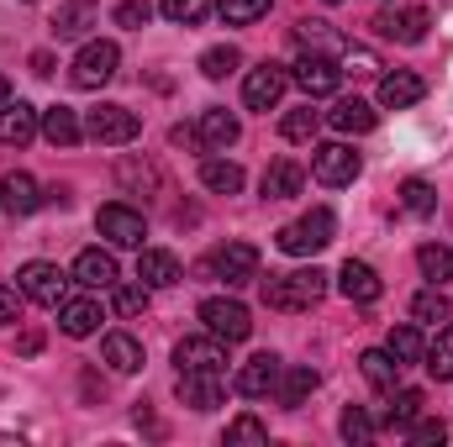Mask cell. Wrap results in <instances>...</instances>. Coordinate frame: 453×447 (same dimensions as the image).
<instances>
[{
    "label": "cell",
    "instance_id": "1",
    "mask_svg": "<svg viewBox=\"0 0 453 447\" xmlns=\"http://www.w3.org/2000/svg\"><path fill=\"white\" fill-rule=\"evenodd\" d=\"M327 295L322 269H296V274H269L264 279V306L269 311H311Z\"/></svg>",
    "mask_w": 453,
    "mask_h": 447
},
{
    "label": "cell",
    "instance_id": "2",
    "mask_svg": "<svg viewBox=\"0 0 453 447\" xmlns=\"http://www.w3.org/2000/svg\"><path fill=\"white\" fill-rule=\"evenodd\" d=\"M333 231H338V216H333L327 206H317V211H306L301 222L280 226V231H274V247L290 253V258H311V253H322V247L333 242Z\"/></svg>",
    "mask_w": 453,
    "mask_h": 447
},
{
    "label": "cell",
    "instance_id": "3",
    "mask_svg": "<svg viewBox=\"0 0 453 447\" xmlns=\"http://www.w3.org/2000/svg\"><path fill=\"white\" fill-rule=\"evenodd\" d=\"M16 290H21L32 306H48V311H58V306L69 300V274H64L58 263H42V258H32V263H21V274H16Z\"/></svg>",
    "mask_w": 453,
    "mask_h": 447
},
{
    "label": "cell",
    "instance_id": "4",
    "mask_svg": "<svg viewBox=\"0 0 453 447\" xmlns=\"http://www.w3.org/2000/svg\"><path fill=\"white\" fill-rule=\"evenodd\" d=\"M201 274H217L226 290H242V284L258 279V247H253V242H226V247H217V253L201 263Z\"/></svg>",
    "mask_w": 453,
    "mask_h": 447
},
{
    "label": "cell",
    "instance_id": "5",
    "mask_svg": "<svg viewBox=\"0 0 453 447\" xmlns=\"http://www.w3.org/2000/svg\"><path fill=\"white\" fill-rule=\"evenodd\" d=\"M116 64H121V48L106 42V37H96V42H85V48H80V58H74L69 80H74L80 90H101V85H111V80H116Z\"/></svg>",
    "mask_w": 453,
    "mask_h": 447
},
{
    "label": "cell",
    "instance_id": "6",
    "mask_svg": "<svg viewBox=\"0 0 453 447\" xmlns=\"http://www.w3.org/2000/svg\"><path fill=\"white\" fill-rule=\"evenodd\" d=\"M201 322H206V332L222 337V342H248V337H253V316H248V306H242V300H226V295L201 300Z\"/></svg>",
    "mask_w": 453,
    "mask_h": 447
},
{
    "label": "cell",
    "instance_id": "7",
    "mask_svg": "<svg viewBox=\"0 0 453 447\" xmlns=\"http://www.w3.org/2000/svg\"><path fill=\"white\" fill-rule=\"evenodd\" d=\"M137 132L142 126H137V116L127 111V106H96V111L85 116V137L101 142V148H127Z\"/></svg>",
    "mask_w": 453,
    "mask_h": 447
},
{
    "label": "cell",
    "instance_id": "8",
    "mask_svg": "<svg viewBox=\"0 0 453 447\" xmlns=\"http://www.w3.org/2000/svg\"><path fill=\"white\" fill-rule=\"evenodd\" d=\"M174 368L180 374H222L226 368V342L222 337H185L174 347Z\"/></svg>",
    "mask_w": 453,
    "mask_h": 447
},
{
    "label": "cell",
    "instance_id": "9",
    "mask_svg": "<svg viewBox=\"0 0 453 447\" xmlns=\"http://www.w3.org/2000/svg\"><path fill=\"white\" fill-rule=\"evenodd\" d=\"M96 226H101V237H106L111 247H142V237H148V222H142V211H132V206H121V201L101 206Z\"/></svg>",
    "mask_w": 453,
    "mask_h": 447
},
{
    "label": "cell",
    "instance_id": "10",
    "mask_svg": "<svg viewBox=\"0 0 453 447\" xmlns=\"http://www.w3.org/2000/svg\"><path fill=\"white\" fill-rule=\"evenodd\" d=\"M285 85H290V74H285L280 64H258V69H248V80H242V101H248V111H274L280 95H285Z\"/></svg>",
    "mask_w": 453,
    "mask_h": 447
},
{
    "label": "cell",
    "instance_id": "11",
    "mask_svg": "<svg viewBox=\"0 0 453 447\" xmlns=\"http://www.w3.org/2000/svg\"><path fill=\"white\" fill-rule=\"evenodd\" d=\"M311 174H317L322 185H353V179H358V153H353L348 142H322V148L311 153Z\"/></svg>",
    "mask_w": 453,
    "mask_h": 447
},
{
    "label": "cell",
    "instance_id": "12",
    "mask_svg": "<svg viewBox=\"0 0 453 447\" xmlns=\"http://www.w3.org/2000/svg\"><path fill=\"white\" fill-rule=\"evenodd\" d=\"M311 101L317 95H338V85H342V69L327 58V53H301V64H296V74H290Z\"/></svg>",
    "mask_w": 453,
    "mask_h": 447
},
{
    "label": "cell",
    "instance_id": "13",
    "mask_svg": "<svg viewBox=\"0 0 453 447\" xmlns=\"http://www.w3.org/2000/svg\"><path fill=\"white\" fill-rule=\"evenodd\" d=\"M280 358L274 352H253L242 368H237V395H248V400H264V395H274V384H280Z\"/></svg>",
    "mask_w": 453,
    "mask_h": 447
},
{
    "label": "cell",
    "instance_id": "14",
    "mask_svg": "<svg viewBox=\"0 0 453 447\" xmlns=\"http://www.w3.org/2000/svg\"><path fill=\"white\" fill-rule=\"evenodd\" d=\"M37 132H42V111H32L27 101L0 106V148H27Z\"/></svg>",
    "mask_w": 453,
    "mask_h": 447
},
{
    "label": "cell",
    "instance_id": "15",
    "mask_svg": "<svg viewBox=\"0 0 453 447\" xmlns=\"http://www.w3.org/2000/svg\"><path fill=\"white\" fill-rule=\"evenodd\" d=\"M427 11H417V5H406V11H380L374 16V32L380 37H390V42H422L427 37Z\"/></svg>",
    "mask_w": 453,
    "mask_h": 447
},
{
    "label": "cell",
    "instance_id": "16",
    "mask_svg": "<svg viewBox=\"0 0 453 447\" xmlns=\"http://www.w3.org/2000/svg\"><path fill=\"white\" fill-rule=\"evenodd\" d=\"M338 290L353 300V306H374L380 295H385V279L369 269V263H358V258H348L342 263V274H338Z\"/></svg>",
    "mask_w": 453,
    "mask_h": 447
},
{
    "label": "cell",
    "instance_id": "17",
    "mask_svg": "<svg viewBox=\"0 0 453 447\" xmlns=\"http://www.w3.org/2000/svg\"><path fill=\"white\" fill-rule=\"evenodd\" d=\"M137 279H142L148 290H169V284L185 279V269H180L174 253H164V247H142V253H137Z\"/></svg>",
    "mask_w": 453,
    "mask_h": 447
},
{
    "label": "cell",
    "instance_id": "18",
    "mask_svg": "<svg viewBox=\"0 0 453 447\" xmlns=\"http://www.w3.org/2000/svg\"><path fill=\"white\" fill-rule=\"evenodd\" d=\"M37 206H42V190H37L32 174H5L0 179V211L5 216H32Z\"/></svg>",
    "mask_w": 453,
    "mask_h": 447
},
{
    "label": "cell",
    "instance_id": "19",
    "mask_svg": "<svg viewBox=\"0 0 453 447\" xmlns=\"http://www.w3.org/2000/svg\"><path fill=\"white\" fill-rule=\"evenodd\" d=\"M422 95H427V85H422V74H411V69H395V74L380 80V106H390V111H406V106H417Z\"/></svg>",
    "mask_w": 453,
    "mask_h": 447
},
{
    "label": "cell",
    "instance_id": "20",
    "mask_svg": "<svg viewBox=\"0 0 453 447\" xmlns=\"http://www.w3.org/2000/svg\"><path fill=\"white\" fill-rule=\"evenodd\" d=\"M301 190H306V174H301L296 158H274L264 169V201H296Z\"/></svg>",
    "mask_w": 453,
    "mask_h": 447
},
{
    "label": "cell",
    "instance_id": "21",
    "mask_svg": "<svg viewBox=\"0 0 453 447\" xmlns=\"http://www.w3.org/2000/svg\"><path fill=\"white\" fill-rule=\"evenodd\" d=\"M180 405L217 411L222 405V374H180Z\"/></svg>",
    "mask_w": 453,
    "mask_h": 447
},
{
    "label": "cell",
    "instance_id": "22",
    "mask_svg": "<svg viewBox=\"0 0 453 447\" xmlns=\"http://www.w3.org/2000/svg\"><path fill=\"white\" fill-rule=\"evenodd\" d=\"M74 279H80L85 290H116V258L101 253V247H85V253L74 258Z\"/></svg>",
    "mask_w": 453,
    "mask_h": 447
},
{
    "label": "cell",
    "instance_id": "23",
    "mask_svg": "<svg viewBox=\"0 0 453 447\" xmlns=\"http://www.w3.org/2000/svg\"><path fill=\"white\" fill-rule=\"evenodd\" d=\"M58 327H64V337H90L96 327H101V306H96L90 295L64 300V306H58Z\"/></svg>",
    "mask_w": 453,
    "mask_h": 447
},
{
    "label": "cell",
    "instance_id": "24",
    "mask_svg": "<svg viewBox=\"0 0 453 447\" xmlns=\"http://www.w3.org/2000/svg\"><path fill=\"white\" fill-rule=\"evenodd\" d=\"M96 21H101V5H96V0H69V5H58L53 32H58V37H85Z\"/></svg>",
    "mask_w": 453,
    "mask_h": 447
},
{
    "label": "cell",
    "instance_id": "25",
    "mask_svg": "<svg viewBox=\"0 0 453 447\" xmlns=\"http://www.w3.org/2000/svg\"><path fill=\"white\" fill-rule=\"evenodd\" d=\"M42 137H48L53 148H74V142L85 137V121L69 111V106H48V111H42Z\"/></svg>",
    "mask_w": 453,
    "mask_h": 447
},
{
    "label": "cell",
    "instance_id": "26",
    "mask_svg": "<svg viewBox=\"0 0 453 447\" xmlns=\"http://www.w3.org/2000/svg\"><path fill=\"white\" fill-rule=\"evenodd\" d=\"M101 358L111 363L116 374H137V368H142V342L132 332H111L101 342Z\"/></svg>",
    "mask_w": 453,
    "mask_h": 447
},
{
    "label": "cell",
    "instance_id": "27",
    "mask_svg": "<svg viewBox=\"0 0 453 447\" xmlns=\"http://www.w3.org/2000/svg\"><path fill=\"white\" fill-rule=\"evenodd\" d=\"M327 121H333L338 132H353V137H364V132H374V121H380V116H374V106H369V101L348 95V101H338V106H333V116H327Z\"/></svg>",
    "mask_w": 453,
    "mask_h": 447
},
{
    "label": "cell",
    "instance_id": "28",
    "mask_svg": "<svg viewBox=\"0 0 453 447\" xmlns=\"http://www.w3.org/2000/svg\"><path fill=\"white\" fill-rule=\"evenodd\" d=\"M237 132H242V126H237V116L222 111V106H211V111L201 116V126H196V137H201L206 148H232V142H237Z\"/></svg>",
    "mask_w": 453,
    "mask_h": 447
},
{
    "label": "cell",
    "instance_id": "29",
    "mask_svg": "<svg viewBox=\"0 0 453 447\" xmlns=\"http://www.w3.org/2000/svg\"><path fill=\"white\" fill-rule=\"evenodd\" d=\"M317 390V368H280V384H274V395H280V405H306V395Z\"/></svg>",
    "mask_w": 453,
    "mask_h": 447
},
{
    "label": "cell",
    "instance_id": "30",
    "mask_svg": "<svg viewBox=\"0 0 453 447\" xmlns=\"http://www.w3.org/2000/svg\"><path fill=\"white\" fill-rule=\"evenodd\" d=\"M358 368H364V379H369L374 390H395V374H401V363L390 358V347H369V352L358 358Z\"/></svg>",
    "mask_w": 453,
    "mask_h": 447
},
{
    "label": "cell",
    "instance_id": "31",
    "mask_svg": "<svg viewBox=\"0 0 453 447\" xmlns=\"http://www.w3.org/2000/svg\"><path fill=\"white\" fill-rule=\"evenodd\" d=\"M201 185L217 190V195H237V190H242V169H237L232 158H206V163H201Z\"/></svg>",
    "mask_w": 453,
    "mask_h": 447
},
{
    "label": "cell",
    "instance_id": "32",
    "mask_svg": "<svg viewBox=\"0 0 453 447\" xmlns=\"http://www.w3.org/2000/svg\"><path fill=\"white\" fill-rule=\"evenodd\" d=\"M417 269H422V279H433V284L453 279V247H443V242H422V247H417Z\"/></svg>",
    "mask_w": 453,
    "mask_h": 447
},
{
    "label": "cell",
    "instance_id": "33",
    "mask_svg": "<svg viewBox=\"0 0 453 447\" xmlns=\"http://www.w3.org/2000/svg\"><path fill=\"white\" fill-rule=\"evenodd\" d=\"M296 37L306 42V53H327V58L348 48V37H338V32H333L327 21H301V27H296Z\"/></svg>",
    "mask_w": 453,
    "mask_h": 447
},
{
    "label": "cell",
    "instance_id": "34",
    "mask_svg": "<svg viewBox=\"0 0 453 447\" xmlns=\"http://www.w3.org/2000/svg\"><path fill=\"white\" fill-rule=\"evenodd\" d=\"M422 405H427V395H422V390H390V411H385V421L406 432V427L422 416Z\"/></svg>",
    "mask_w": 453,
    "mask_h": 447
},
{
    "label": "cell",
    "instance_id": "35",
    "mask_svg": "<svg viewBox=\"0 0 453 447\" xmlns=\"http://www.w3.org/2000/svg\"><path fill=\"white\" fill-rule=\"evenodd\" d=\"M390 358L395 363H422V352H427V342H422V332H417V322H406V327H390Z\"/></svg>",
    "mask_w": 453,
    "mask_h": 447
},
{
    "label": "cell",
    "instance_id": "36",
    "mask_svg": "<svg viewBox=\"0 0 453 447\" xmlns=\"http://www.w3.org/2000/svg\"><path fill=\"white\" fill-rule=\"evenodd\" d=\"M422 368H427L433 379H453V327H438L433 347L422 352Z\"/></svg>",
    "mask_w": 453,
    "mask_h": 447
},
{
    "label": "cell",
    "instance_id": "37",
    "mask_svg": "<svg viewBox=\"0 0 453 447\" xmlns=\"http://www.w3.org/2000/svg\"><path fill=\"white\" fill-rule=\"evenodd\" d=\"M449 311H453V306H449V295H443L438 284H427V290L411 300V316H417V322H427V327H443V322H449Z\"/></svg>",
    "mask_w": 453,
    "mask_h": 447
},
{
    "label": "cell",
    "instance_id": "38",
    "mask_svg": "<svg viewBox=\"0 0 453 447\" xmlns=\"http://www.w3.org/2000/svg\"><path fill=\"white\" fill-rule=\"evenodd\" d=\"M401 206H406L411 216H433V211H438V190H433L427 179H406V185H401Z\"/></svg>",
    "mask_w": 453,
    "mask_h": 447
},
{
    "label": "cell",
    "instance_id": "39",
    "mask_svg": "<svg viewBox=\"0 0 453 447\" xmlns=\"http://www.w3.org/2000/svg\"><path fill=\"white\" fill-rule=\"evenodd\" d=\"M317 126H322V116L311 111V106H301V111H285L280 137H285V142H311V137H317Z\"/></svg>",
    "mask_w": 453,
    "mask_h": 447
},
{
    "label": "cell",
    "instance_id": "40",
    "mask_svg": "<svg viewBox=\"0 0 453 447\" xmlns=\"http://www.w3.org/2000/svg\"><path fill=\"white\" fill-rule=\"evenodd\" d=\"M269 5H274V0H222L217 11H222L226 27H253L258 16H269Z\"/></svg>",
    "mask_w": 453,
    "mask_h": 447
},
{
    "label": "cell",
    "instance_id": "41",
    "mask_svg": "<svg viewBox=\"0 0 453 447\" xmlns=\"http://www.w3.org/2000/svg\"><path fill=\"white\" fill-rule=\"evenodd\" d=\"M237 64H242V53H237L232 42H222V48H206V53H201V74H206V80H226Z\"/></svg>",
    "mask_w": 453,
    "mask_h": 447
},
{
    "label": "cell",
    "instance_id": "42",
    "mask_svg": "<svg viewBox=\"0 0 453 447\" xmlns=\"http://www.w3.org/2000/svg\"><path fill=\"white\" fill-rule=\"evenodd\" d=\"M158 5H164V16H169L174 27H201L206 11H211V0H158Z\"/></svg>",
    "mask_w": 453,
    "mask_h": 447
},
{
    "label": "cell",
    "instance_id": "43",
    "mask_svg": "<svg viewBox=\"0 0 453 447\" xmlns=\"http://www.w3.org/2000/svg\"><path fill=\"white\" fill-rule=\"evenodd\" d=\"M148 311V284L137 279V284H121L116 279V316H142Z\"/></svg>",
    "mask_w": 453,
    "mask_h": 447
},
{
    "label": "cell",
    "instance_id": "44",
    "mask_svg": "<svg viewBox=\"0 0 453 447\" xmlns=\"http://www.w3.org/2000/svg\"><path fill=\"white\" fill-rule=\"evenodd\" d=\"M264 447L269 443V432H264V421H253V416H237L232 427H226V447Z\"/></svg>",
    "mask_w": 453,
    "mask_h": 447
},
{
    "label": "cell",
    "instance_id": "45",
    "mask_svg": "<svg viewBox=\"0 0 453 447\" xmlns=\"http://www.w3.org/2000/svg\"><path fill=\"white\" fill-rule=\"evenodd\" d=\"M342 437H348V443L358 447V443H369V437H374V421H369V416H364V411H358V405H348V411H342Z\"/></svg>",
    "mask_w": 453,
    "mask_h": 447
},
{
    "label": "cell",
    "instance_id": "46",
    "mask_svg": "<svg viewBox=\"0 0 453 447\" xmlns=\"http://www.w3.org/2000/svg\"><path fill=\"white\" fill-rule=\"evenodd\" d=\"M406 432H411V443L417 447H438L443 437H449V427H443V421H427V416H417Z\"/></svg>",
    "mask_w": 453,
    "mask_h": 447
},
{
    "label": "cell",
    "instance_id": "47",
    "mask_svg": "<svg viewBox=\"0 0 453 447\" xmlns=\"http://www.w3.org/2000/svg\"><path fill=\"white\" fill-rule=\"evenodd\" d=\"M148 16H153L148 0H121V5H116V27H132V32H137V27H148Z\"/></svg>",
    "mask_w": 453,
    "mask_h": 447
},
{
    "label": "cell",
    "instance_id": "48",
    "mask_svg": "<svg viewBox=\"0 0 453 447\" xmlns=\"http://www.w3.org/2000/svg\"><path fill=\"white\" fill-rule=\"evenodd\" d=\"M21 300H27V295H21V290H16V284H0V327H5V322H16V316H21Z\"/></svg>",
    "mask_w": 453,
    "mask_h": 447
},
{
    "label": "cell",
    "instance_id": "49",
    "mask_svg": "<svg viewBox=\"0 0 453 447\" xmlns=\"http://www.w3.org/2000/svg\"><path fill=\"white\" fill-rule=\"evenodd\" d=\"M16 347H21V352H27V358H32V352H37V347H42V332H21V342H16Z\"/></svg>",
    "mask_w": 453,
    "mask_h": 447
},
{
    "label": "cell",
    "instance_id": "50",
    "mask_svg": "<svg viewBox=\"0 0 453 447\" xmlns=\"http://www.w3.org/2000/svg\"><path fill=\"white\" fill-rule=\"evenodd\" d=\"M32 74H53V53H32Z\"/></svg>",
    "mask_w": 453,
    "mask_h": 447
},
{
    "label": "cell",
    "instance_id": "51",
    "mask_svg": "<svg viewBox=\"0 0 453 447\" xmlns=\"http://www.w3.org/2000/svg\"><path fill=\"white\" fill-rule=\"evenodd\" d=\"M5 101H11V80L0 74V106H5Z\"/></svg>",
    "mask_w": 453,
    "mask_h": 447
},
{
    "label": "cell",
    "instance_id": "52",
    "mask_svg": "<svg viewBox=\"0 0 453 447\" xmlns=\"http://www.w3.org/2000/svg\"><path fill=\"white\" fill-rule=\"evenodd\" d=\"M327 5H338V0H327Z\"/></svg>",
    "mask_w": 453,
    "mask_h": 447
}]
</instances>
